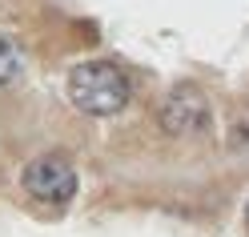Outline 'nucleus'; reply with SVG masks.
Segmentation results:
<instances>
[{"mask_svg":"<svg viewBox=\"0 0 249 237\" xmlns=\"http://www.w3.org/2000/svg\"><path fill=\"white\" fill-rule=\"evenodd\" d=\"M24 73V60H20V49L8 33H0V89H8L17 76Z\"/></svg>","mask_w":249,"mask_h":237,"instance_id":"4","label":"nucleus"},{"mask_svg":"<svg viewBox=\"0 0 249 237\" xmlns=\"http://www.w3.org/2000/svg\"><path fill=\"white\" fill-rule=\"evenodd\" d=\"M129 76L113 60H85L69 73V101L89 117H113L129 105Z\"/></svg>","mask_w":249,"mask_h":237,"instance_id":"1","label":"nucleus"},{"mask_svg":"<svg viewBox=\"0 0 249 237\" xmlns=\"http://www.w3.org/2000/svg\"><path fill=\"white\" fill-rule=\"evenodd\" d=\"M24 193L33 197V201H40V205H65V201H72V193H76V173H72V165L65 161V157H36V161H28V169H24Z\"/></svg>","mask_w":249,"mask_h":237,"instance_id":"2","label":"nucleus"},{"mask_svg":"<svg viewBox=\"0 0 249 237\" xmlns=\"http://www.w3.org/2000/svg\"><path fill=\"white\" fill-rule=\"evenodd\" d=\"M245 229H249V205H245Z\"/></svg>","mask_w":249,"mask_h":237,"instance_id":"5","label":"nucleus"},{"mask_svg":"<svg viewBox=\"0 0 249 237\" xmlns=\"http://www.w3.org/2000/svg\"><path fill=\"white\" fill-rule=\"evenodd\" d=\"M209 125V101L193 85H177L161 101V129L169 137H193Z\"/></svg>","mask_w":249,"mask_h":237,"instance_id":"3","label":"nucleus"}]
</instances>
